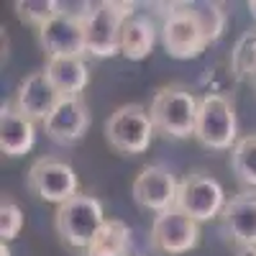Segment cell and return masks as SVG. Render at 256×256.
Here are the masks:
<instances>
[{"instance_id": "cell-1", "label": "cell", "mask_w": 256, "mask_h": 256, "mask_svg": "<svg viewBox=\"0 0 256 256\" xmlns=\"http://www.w3.org/2000/svg\"><path fill=\"white\" fill-rule=\"evenodd\" d=\"M200 100L192 95L184 84H166L159 88L148 102V118H152L156 134L169 138H190L195 136Z\"/></svg>"}, {"instance_id": "cell-2", "label": "cell", "mask_w": 256, "mask_h": 256, "mask_svg": "<svg viewBox=\"0 0 256 256\" xmlns=\"http://www.w3.org/2000/svg\"><path fill=\"white\" fill-rule=\"evenodd\" d=\"M105 210L102 202L92 195H74L54 212V228L64 244L72 248L88 251L90 244L98 238L100 228L105 226Z\"/></svg>"}, {"instance_id": "cell-3", "label": "cell", "mask_w": 256, "mask_h": 256, "mask_svg": "<svg viewBox=\"0 0 256 256\" xmlns=\"http://www.w3.org/2000/svg\"><path fill=\"white\" fill-rule=\"evenodd\" d=\"M131 16H136L134 3H116V0L95 3L90 16L82 20L88 54L98 59H110L120 54V31Z\"/></svg>"}, {"instance_id": "cell-4", "label": "cell", "mask_w": 256, "mask_h": 256, "mask_svg": "<svg viewBox=\"0 0 256 256\" xmlns=\"http://www.w3.org/2000/svg\"><path fill=\"white\" fill-rule=\"evenodd\" d=\"M195 138L212 152H233L238 144V118L230 98L220 92H208L200 98Z\"/></svg>"}, {"instance_id": "cell-5", "label": "cell", "mask_w": 256, "mask_h": 256, "mask_svg": "<svg viewBox=\"0 0 256 256\" xmlns=\"http://www.w3.org/2000/svg\"><path fill=\"white\" fill-rule=\"evenodd\" d=\"M154 134L156 128L148 118V110L138 102L120 105L105 120V141L118 154H144L152 146Z\"/></svg>"}, {"instance_id": "cell-6", "label": "cell", "mask_w": 256, "mask_h": 256, "mask_svg": "<svg viewBox=\"0 0 256 256\" xmlns=\"http://www.w3.org/2000/svg\"><path fill=\"white\" fill-rule=\"evenodd\" d=\"M228 200L223 184L208 174V172H190L187 177L180 180V192H177V210L184 212L187 218L195 223H205L223 216Z\"/></svg>"}, {"instance_id": "cell-7", "label": "cell", "mask_w": 256, "mask_h": 256, "mask_svg": "<svg viewBox=\"0 0 256 256\" xmlns=\"http://www.w3.org/2000/svg\"><path fill=\"white\" fill-rule=\"evenodd\" d=\"M26 187L34 192L38 200L54 202L56 208L80 195V180L74 174L72 164L54 159V156H41L31 164L26 174Z\"/></svg>"}, {"instance_id": "cell-8", "label": "cell", "mask_w": 256, "mask_h": 256, "mask_svg": "<svg viewBox=\"0 0 256 256\" xmlns=\"http://www.w3.org/2000/svg\"><path fill=\"white\" fill-rule=\"evenodd\" d=\"M198 244H200V223L187 218L177 208L154 216L152 230H148V246L154 254L182 256L198 248Z\"/></svg>"}, {"instance_id": "cell-9", "label": "cell", "mask_w": 256, "mask_h": 256, "mask_svg": "<svg viewBox=\"0 0 256 256\" xmlns=\"http://www.w3.org/2000/svg\"><path fill=\"white\" fill-rule=\"evenodd\" d=\"M162 44L174 59H195L208 49L205 34L190 6H169L162 24Z\"/></svg>"}, {"instance_id": "cell-10", "label": "cell", "mask_w": 256, "mask_h": 256, "mask_svg": "<svg viewBox=\"0 0 256 256\" xmlns=\"http://www.w3.org/2000/svg\"><path fill=\"white\" fill-rule=\"evenodd\" d=\"M177 192L180 182L177 177L162 164H148L136 174L131 184L134 202L148 212H166L177 205Z\"/></svg>"}, {"instance_id": "cell-11", "label": "cell", "mask_w": 256, "mask_h": 256, "mask_svg": "<svg viewBox=\"0 0 256 256\" xmlns=\"http://www.w3.org/2000/svg\"><path fill=\"white\" fill-rule=\"evenodd\" d=\"M49 141L59 146H72L84 138L90 128V110L82 98H62L52 116L41 123Z\"/></svg>"}, {"instance_id": "cell-12", "label": "cell", "mask_w": 256, "mask_h": 256, "mask_svg": "<svg viewBox=\"0 0 256 256\" xmlns=\"http://www.w3.org/2000/svg\"><path fill=\"white\" fill-rule=\"evenodd\" d=\"M62 95L56 92V88L52 84V80L46 77V72H31L26 74L24 80L18 82V90H16V98H13V105L20 116H26L28 120H41L44 123L52 110L59 105Z\"/></svg>"}, {"instance_id": "cell-13", "label": "cell", "mask_w": 256, "mask_h": 256, "mask_svg": "<svg viewBox=\"0 0 256 256\" xmlns=\"http://www.w3.org/2000/svg\"><path fill=\"white\" fill-rule=\"evenodd\" d=\"M38 44L44 49L46 59L59 56H84L88 44H84V28L82 20H74L70 16H54L46 26L38 28Z\"/></svg>"}, {"instance_id": "cell-14", "label": "cell", "mask_w": 256, "mask_h": 256, "mask_svg": "<svg viewBox=\"0 0 256 256\" xmlns=\"http://www.w3.org/2000/svg\"><path fill=\"white\" fill-rule=\"evenodd\" d=\"M36 144V126L26 116L16 110L13 102H3L0 108V152L10 159L28 154Z\"/></svg>"}, {"instance_id": "cell-15", "label": "cell", "mask_w": 256, "mask_h": 256, "mask_svg": "<svg viewBox=\"0 0 256 256\" xmlns=\"http://www.w3.org/2000/svg\"><path fill=\"white\" fill-rule=\"evenodd\" d=\"M220 218L233 244L241 248H256V195L230 198Z\"/></svg>"}, {"instance_id": "cell-16", "label": "cell", "mask_w": 256, "mask_h": 256, "mask_svg": "<svg viewBox=\"0 0 256 256\" xmlns=\"http://www.w3.org/2000/svg\"><path fill=\"white\" fill-rule=\"evenodd\" d=\"M46 77L62 98H80L90 84V70L82 56H59L46 59Z\"/></svg>"}, {"instance_id": "cell-17", "label": "cell", "mask_w": 256, "mask_h": 256, "mask_svg": "<svg viewBox=\"0 0 256 256\" xmlns=\"http://www.w3.org/2000/svg\"><path fill=\"white\" fill-rule=\"evenodd\" d=\"M156 26L148 16H131L120 31V54L131 62H141L154 52Z\"/></svg>"}, {"instance_id": "cell-18", "label": "cell", "mask_w": 256, "mask_h": 256, "mask_svg": "<svg viewBox=\"0 0 256 256\" xmlns=\"http://www.w3.org/2000/svg\"><path fill=\"white\" fill-rule=\"evenodd\" d=\"M128 248H131V228L118 218H108L84 256H128Z\"/></svg>"}, {"instance_id": "cell-19", "label": "cell", "mask_w": 256, "mask_h": 256, "mask_svg": "<svg viewBox=\"0 0 256 256\" xmlns=\"http://www.w3.org/2000/svg\"><path fill=\"white\" fill-rule=\"evenodd\" d=\"M230 169L238 177V182L256 187V134L238 138V144L230 152Z\"/></svg>"}, {"instance_id": "cell-20", "label": "cell", "mask_w": 256, "mask_h": 256, "mask_svg": "<svg viewBox=\"0 0 256 256\" xmlns=\"http://www.w3.org/2000/svg\"><path fill=\"white\" fill-rule=\"evenodd\" d=\"M187 6H190L192 13H195L198 24L205 34L208 46L223 36V31H226V10L218 3H187Z\"/></svg>"}, {"instance_id": "cell-21", "label": "cell", "mask_w": 256, "mask_h": 256, "mask_svg": "<svg viewBox=\"0 0 256 256\" xmlns=\"http://www.w3.org/2000/svg\"><path fill=\"white\" fill-rule=\"evenodd\" d=\"M230 67L236 77L251 82L256 77V31H248L238 38L236 49L230 54Z\"/></svg>"}, {"instance_id": "cell-22", "label": "cell", "mask_w": 256, "mask_h": 256, "mask_svg": "<svg viewBox=\"0 0 256 256\" xmlns=\"http://www.w3.org/2000/svg\"><path fill=\"white\" fill-rule=\"evenodd\" d=\"M16 16L28 26H46L54 16H59V3L56 0H16L13 3Z\"/></svg>"}, {"instance_id": "cell-23", "label": "cell", "mask_w": 256, "mask_h": 256, "mask_svg": "<svg viewBox=\"0 0 256 256\" xmlns=\"http://www.w3.org/2000/svg\"><path fill=\"white\" fill-rule=\"evenodd\" d=\"M24 230V210H20L10 198H3L0 202V238L13 241Z\"/></svg>"}, {"instance_id": "cell-24", "label": "cell", "mask_w": 256, "mask_h": 256, "mask_svg": "<svg viewBox=\"0 0 256 256\" xmlns=\"http://www.w3.org/2000/svg\"><path fill=\"white\" fill-rule=\"evenodd\" d=\"M238 256H256V248H241Z\"/></svg>"}, {"instance_id": "cell-25", "label": "cell", "mask_w": 256, "mask_h": 256, "mask_svg": "<svg viewBox=\"0 0 256 256\" xmlns=\"http://www.w3.org/2000/svg\"><path fill=\"white\" fill-rule=\"evenodd\" d=\"M0 256H10V248L6 246V241H3V246H0Z\"/></svg>"}, {"instance_id": "cell-26", "label": "cell", "mask_w": 256, "mask_h": 256, "mask_svg": "<svg viewBox=\"0 0 256 256\" xmlns=\"http://www.w3.org/2000/svg\"><path fill=\"white\" fill-rule=\"evenodd\" d=\"M248 10H251V13L256 16V0H251V3H248Z\"/></svg>"}, {"instance_id": "cell-27", "label": "cell", "mask_w": 256, "mask_h": 256, "mask_svg": "<svg viewBox=\"0 0 256 256\" xmlns=\"http://www.w3.org/2000/svg\"><path fill=\"white\" fill-rule=\"evenodd\" d=\"M251 88H254V90H256V77H254V80H251Z\"/></svg>"}]
</instances>
